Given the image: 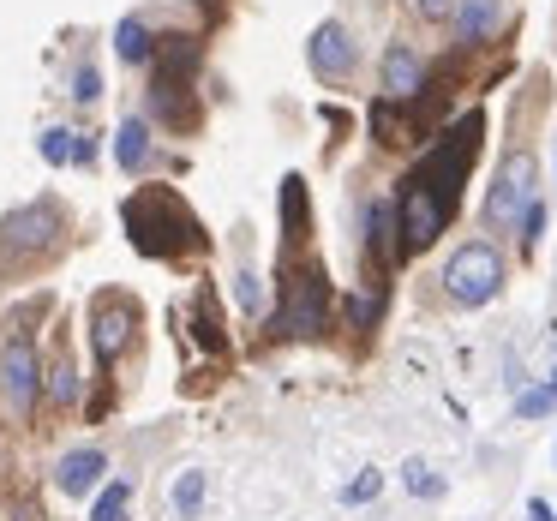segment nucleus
Segmentation results:
<instances>
[{
    "label": "nucleus",
    "instance_id": "obj_28",
    "mask_svg": "<svg viewBox=\"0 0 557 521\" xmlns=\"http://www.w3.org/2000/svg\"><path fill=\"white\" fill-rule=\"evenodd\" d=\"M540 228H546V210L534 204V210L522 216V246H534V240H540Z\"/></svg>",
    "mask_w": 557,
    "mask_h": 521
},
{
    "label": "nucleus",
    "instance_id": "obj_25",
    "mask_svg": "<svg viewBox=\"0 0 557 521\" xmlns=\"http://www.w3.org/2000/svg\"><path fill=\"white\" fill-rule=\"evenodd\" d=\"M552 408H557V390H552V384H546V390H528V396L516 402V414H522V420H546Z\"/></svg>",
    "mask_w": 557,
    "mask_h": 521
},
{
    "label": "nucleus",
    "instance_id": "obj_12",
    "mask_svg": "<svg viewBox=\"0 0 557 521\" xmlns=\"http://www.w3.org/2000/svg\"><path fill=\"white\" fill-rule=\"evenodd\" d=\"M102 450L96 444H84V450H66L60 462H54V486L66 492V498H84V492H96V480H102Z\"/></svg>",
    "mask_w": 557,
    "mask_h": 521
},
{
    "label": "nucleus",
    "instance_id": "obj_20",
    "mask_svg": "<svg viewBox=\"0 0 557 521\" xmlns=\"http://www.w3.org/2000/svg\"><path fill=\"white\" fill-rule=\"evenodd\" d=\"M402 486H408L414 498H426V504H438V498H444V480H438L420 456H408V462H402Z\"/></svg>",
    "mask_w": 557,
    "mask_h": 521
},
{
    "label": "nucleus",
    "instance_id": "obj_16",
    "mask_svg": "<svg viewBox=\"0 0 557 521\" xmlns=\"http://www.w3.org/2000/svg\"><path fill=\"white\" fill-rule=\"evenodd\" d=\"M498 24V0H456V42H480Z\"/></svg>",
    "mask_w": 557,
    "mask_h": 521
},
{
    "label": "nucleus",
    "instance_id": "obj_13",
    "mask_svg": "<svg viewBox=\"0 0 557 521\" xmlns=\"http://www.w3.org/2000/svg\"><path fill=\"white\" fill-rule=\"evenodd\" d=\"M114 162H120L126 174H138V168L150 162V120H144V114H126V120H120V132H114Z\"/></svg>",
    "mask_w": 557,
    "mask_h": 521
},
{
    "label": "nucleus",
    "instance_id": "obj_3",
    "mask_svg": "<svg viewBox=\"0 0 557 521\" xmlns=\"http://www.w3.org/2000/svg\"><path fill=\"white\" fill-rule=\"evenodd\" d=\"M330 318V282H324V264H288L282 270V306H276V324L288 336H318Z\"/></svg>",
    "mask_w": 557,
    "mask_h": 521
},
{
    "label": "nucleus",
    "instance_id": "obj_1",
    "mask_svg": "<svg viewBox=\"0 0 557 521\" xmlns=\"http://www.w3.org/2000/svg\"><path fill=\"white\" fill-rule=\"evenodd\" d=\"M120 222H126V234H132V246H138L144 258H180V252H198V246H204V228L192 222V210H186L168 186L132 192L126 210H120Z\"/></svg>",
    "mask_w": 557,
    "mask_h": 521
},
{
    "label": "nucleus",
    "instance_id": "obj_5",
    "mask_svg": "<svg viewBox=\"0 0 557 521\" xmlns=\"http://www.w3.org/2000/svg\"><path fill=\"white\" fill-rule=\"evenodd\" d=\"M534 186H540V162H534V150L522 144V150L498 168V186H492V198H486V222H492V228H522V216L540 204Z\"/></svg>",
    "mask_w": 557,
    "mask_h": 521
},
{
    "label": "nucleus",
    "instance_id": "obj_14",
    "mask_svg": "<svg viewBox=\"0 0 557 521\" xmlns=\"http://www.w3.org/2000/svg\"><path fill=\"white\" fill-rule=\"evenodd\" d=\"M372 252H378V264H396V258L408 252V246H402V216H396L390 198L372 204Z\"/></svg>",
    "mask_w": 557,
    "mask_h": 521
},
{
    "label": "nucleus",
    "instance_id": "obj_22",
    "mask_svg": "<svg viewBox=\"0 0 557 521\" xmlns=\"http://www.w3.org/2000/svg\"><path fill=\"white\" fill-rule=\"evenodd\" d=\"M348 312H354V330H372V324H378V312H384V282H372V288H360Z\"/></svg>",
    "mask_w": 557,
    "mask_h": 521
},
{
    "label": "nucleus",
    "instance_id": "obj_7",
    "mask_svg": "<svg viewBox=\"0 0 557 521\" xmlns=\"http://www.w3.org/2000/svg\"><path fill=\"white\" fill-rule=\"evenodd\" d=\"M0 390H6V408L12 414H30L36 408V396H42V366H36V342L30 336H6V348H0Z\"/></svg>",
    "mask_w": 557,
    "mask_h": 521
},
{
    "label": "nucleus",
    "instance_id": "obj_19",
    "mask_svg": "<svg viewBox=\"0 0 557 521\" xmlns=\"http://www.w3.org/2000/svg\"><path fill=\"white\" fill-rule=\"evenodd\" d=\"M204 486H210V480H204L198 468L174 480V492H168V504H174V516H180V521H192V516H198V510H204Z\"/></svg>",
    "mask_w": 557,
    "mask_h": 521
},
{
    "label": "nucleus",
    "instance_id": "obj_31",
    "mask_svg": "<svg viewBox=\"0 0 557 521\" xmlns=\"http://www.w3.org/2000/svg\"><path fill=\"white\" fill-rule=\"evenodd\" d=\"M552 390H557V366H552Z\"/></svg>",
    "mask_w": 557,
    "mask_h": 521
},
{
    "label": "nucleus",
    "instance_id": "obj_18",
    "mask_svg": "<svg viewBox=\"0 0 557 521\" xmlns=\"http://www.w3.org/2000/svg\"><path fill=\"white\" fill-rule=\"evenodd\" d=\"M84 156V132H72V126H48L42 132V162H78Z\"/></svg>",
    "mask_w": 557,
    "mask_h": 521
},
{
    "label": "nucleus",
    "instance_id": "obj_4",
    "mask_svg": "<svg viewBox=\"0 0 557 521\" xmlns=\"http://www.w3.org/2000/svg\"><path fill=\"white\" fill-rule=\"evenodd\" d=\"M504 288V252L492 240H468L450 264H444V294L456 306H486Z\"/></svg>",
    "mask_w": 557,
    "mask_h": 521
},
{
    "label": "nucleus",
    "instance_id": "obj_15",
    "mask_svg": "<svg viewBox=\"0 0 557 521\" xmlns=\"http://www.w3.org/2000/svg\"><path fill=\"white\" fill-rule=\"evenodd\" d=\"M282 240H288V246L306 240V180H300V174L282 180Z\"/></svg>",
    "mask_w": 557,
    "mask_h": 521
},
{
    "label": "nucleus",
    "instance_id": "obj_8",
    "mask_svg": "<svg viewBox=\"0 0 557 521\" xmlns=\"http://www.w3.org/2000/svg\"><path fill=\"white\" fill-rule=\"evenodd\" d=\"M396 216H402V246L408 252H426L444 228H450V204L444 198H432L426 186H414V180H402V204H396Z\"/></svg>",
    "mask_w": 557,
    "mask_h": 521
},
{
    "label": "nucleus",
    "instance_id": "obj_11",
    "mask_svg": "<svg viewBox=\"0 0 557 521\" xmlns=\"http://www.w3.org/2000/svg\"><path fill=\"white\" fill-rule=\"evenodd\" d=\"M420 90H426V60L408 42H390L384 48V102H414Z\"/></svg>",
    "mask_w": 557,
    "mask_h": 521
},
{
    "label": "nucleus",
    "instance_id": "obj_24",
    "mask_svg": "<svg viewBox=\"0 0 557 521\" xmlns=\"http://www.w3.org/2000/svg\"><path fill=\"white\" fill-rule=\"evenodd\" d=\"M378 492H384V474H378V468H366L360 480H348V492H342V504H372Z\"/></svg>",
    "mask_w": 557,
    "mask_h": 521
},
{
    "label": "nucleus",
    "instance_id": "obj_9",
    "mask_svg": "<svg viewBox=\"0 0 557 521\" xmlns=\"http://www.w3.org/2000/svg\"><path fill=\"white\" fill-rule=\"evenodd\" d=\"M132 300L126 294H96V306H90V324H96V360L102 366H114V354L126 348V336H132Z\"/></svg>",
    "mask_w": 557,
    "mask_h": 521
},
{
    "label": "nucleus",
    "instance_id": "obj_2",
    "mask_svg": "<svg viewBox=\"0 0 557 521\" xmlns=\"http://www.w3.org/2000/svg\"><path fill=\"white\" fill-rule=\"evenodd\" d=\"M480 132H486V120L480 114H468L462 126H450L426 156H420V168L408 174L414 186H426L432 198H444L450 210H456V186L468 180V168H474V156H480Z\"/></svg>",
    "mask_w": 557,
    "mask_h": 521
},
{
    "label": "nucleus",
    "instance_id": "obj_23",
    "mask_svg": "<svg viewBox=\"0 0 557 521\" xmlns=\"http://www.w3.org/2000/svg\"><path fill=\"white\" fill-rule=\"evenodd\" d=\"M48 396H54L60 408H72V402H78V372H72V360H66V354H60V360H54V372H48Z\"/></svg>",
    "mask_w": 557,
    "mask_h": 521
},
{
    "label": "nucleus",
    "instance_id": "obj_21",
    "mask_svg": "<svg viewBox=\"0 0 557 521\" xmlns=\"http://www.w3.org/2000/svg\"><path fill=\"white\" fill-rule=\"evenodd\" d=\"M126 510H132V480H114V486L96 498V516L90 521H126Z\"/></svg>",
    "mask_w": 557,
    "mask_h": 521
},
{
    "label": "nucleus",
    "instance_id": "obj_17",
    "mask_svg": "<svg viewBox=\"0 0 557 521\" xmlns=\"http://www.w3.org/2000/svg\"><path fill=\"white\" fill-rule=\"evenodd\" d=\"M114 54H120L126 66H144V60H150V30H144V18H120V24H114Z\"/></svg>",
    "mask_w": 557,
    "mask_h": 521
},
{
    "label": "nucleus",
    "instance_id": "obj_10",
    "mask_svg": "<svg viewBox=\"0 0 557 521\" xmlns=\"http://www.w3.org/2000/svg\"><path fill=\"white\" fill-rule=\"evenodd\" d=\"M306 54H312V72H318V78H348V72H354V60H360V54H354L348 24H336V18L312 30V48H306Z\"/></svg>",
    "mask_w": 557,
    "mask_h": 521
},
{
    "label": "nucleus",
    "instance_id": "obj_30",
    "mask_svg": "<svg viewBox=\"0 0 557 521\" xmlns=\"http://www.w3.org/2000/svg\"><path fill=\"white\" fill-rule=\"evenodd\" d=\"M528 521H557V510L546 504V498H534V504H528Z\"/></svg>",
    "mask_w": 557,
    "mask_h": 521
},
{
    "label": "nucleus",
    "instance_id": "obj_27",
    "mask_svg": "<svg viewBox=\"0 0 557 521\" xmlns=\"http://www.w3.org/2000/svg\"><path fill=\"white\" fill-rule=\"evenodd\" d=\"M72 96H78V102H96V96H102V78H96V66H90V60L72 72Z\"/></svg>",
    "mask_w": 557,
    "mask_h": 521
},
{
    "label": "nucleus",
    "instance_id": "obj_6",
    "mask_svg": "<svg viewBox=\"0 0 557 521\" xmlns=\"http://www.w3.org/2000/svg\"><path fill=\"white\" fill-rule=\"evenodd\" d=\"M60 234H66V216H60L54 198H36V204L12 210V216L0 222V240H6L12 252H54Z\"/></svg>",
    "mask_w": 557,
    "mask_h": 521
},
{
    "label": "nucleus",
    "instance_id": "obj_26",
    "mask_svg": "<svg viewBox=\"0 0 557 521\" xmlns=\"http://www.w3.org/2000/svg\"><path fill=\"white\" fill-rule=\"evenodd\" d=\"M234 300H240V312H258V306H264V288H258V276H252V270H240V276H234Z\"/></svg>",
    "mask_w": 557,
    "mask_h": 521
},
{
    "label": "nucleus",
    "instance_id": "obj_32",
    "mask_svg": "<svg viewBox=\"0 0 557 521\" xmlns=\"http://www.w3.org/2000/svg\"><path fill=\"white\" fill-rule=\"evenodd\" d=\"M552 462H557V450H552Z\"/></svg>",
    "mask_w": 557,
    "mask_h": 521
},
{
    "label": "nucleus",
    "instance_id": "obj_29",
    "mask_svg": "<svg viewBox=\"0 0 557 521\" xmlns=\"http://www.w3.org/2000/svg\"><path fill=\"white\" fill-rule=\"evenodd\" d=\"M420 12L426 18H444V12H456V0H420Z\"/></svg>",
    "mask_w": 557,
    "mask_h": 521
}]
</instances>
